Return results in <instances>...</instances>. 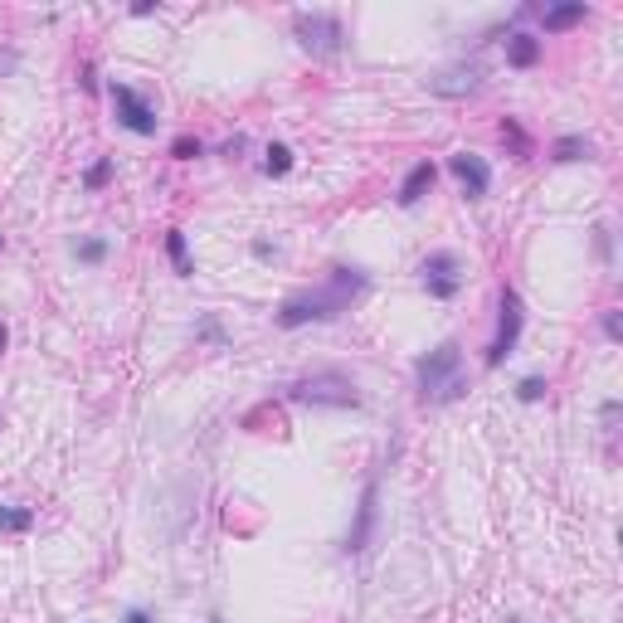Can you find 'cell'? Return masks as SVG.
I'll list each match as a JSON object with an SVG mask.
<instances>
[{"instance_id": "cell-1", "label": "cell", "mask_w": 623, "mask_h": 623, "mask_svg": "<svg viewBox=\"0 0 623 623\" xmlns=\"http://www.w3.org/2000/svg\"><path fill=\"white\" fill-rule=\"evenodd\" d=\"M361 293H366V273L361 268H331L327 283L293 293L273 312V322L283 331H297V327H307V322H336L341 312H351V302Z\"/></svg>"}, {"instance_id": "cell-2", "label": "cell", "mask_w": 623, "mask_h": 623, "mask_svg": "<svg viewBox=\"0 0 623 623\" xmlns=\"http://www.w3.org/2000/svg\"><path fill=\"white\" fill-rule=\"evenodd\" d=\"M414 380H419V400L424 404H448L463 395V346L443 341L434 351H424L414 361Z\"/></svg>"}, {"instance_id": "cell-3", "label": "cell", "mask_w": 623, "mask_h": 623, "mask_svg": "<svg viewBox=\"0 0 623 623\" xmlns=\"http://www.w3.org/2000/svg\"><path fill=\"white\" fill-rule=\"evenodd\" d=\"M288 395L302 404H331V409H356V404H361L356 380H346V375H336V370H317V375L297 380V385H288Z\"/></svg>"}, {"instance_id": "cell-4", "label": "cell", "mask_w": 623, "mask_h": 623, "mask_svg": "<svg viewBox=\"0 0 623 623\" xmlns=\"http://www.w3.org/2000/svg\"><path fill=\"white\" fill-rule=\"evenodd\" d=\"M293 35L312 59H331V54H341V44H346L341 20L327 15V10H302V15H293Z\"/></svg>"}, {"instance_id": "cell-5", "label": "cell", "mask_w": 623, "mask_h": 623, "mask_svg": "<svg viewBox=\"0 0 623 623\" xmlns=\"http://www.w3.org/2000/svg\"><path fill=\"white\" fill-rule=\"evenodd\" d=\"M521 327H526V302H521L516 288H502V297H497V336H492V346H487V370H497L516 351Z\"/></svg>"}, {"instance_id": "cell-6", "label": "cell", "mask_w": 623, "mask_h": 623, "mask_svg": "<svg viewBox=\"0 0 623 623\" xmlns=\"http://www.w3.org/2000/svg\"><path fill=\"white\" fill-rule=\"evenodd\" d=\"M108 98H112V112H117V122L132 132V137H156V108H151L147 98L137 93V88H127V83H112L108 88Z\"/></svg>"}, {"instance_id": "cell-7", "label": "cell", "mask_w": 623, "mask_h": 623, "mask_svg": "<svg viewBox=\"0 0 623 623\" xmlns=\"http://www.w3.org/2000/svg\"><path fill=\"white\" fill-rule=\"evenodd\" d=\"M419 273H424V288H429V297H439V302L458 297V288H463V263H458V254H448V249H439V254L424 258V263H419Z\"/></svg>"}, {"instance_id": "cell-8", "label": "cell", "mask_w": 623, "mask_h": 623, "mask_svg": "<svg viewBox=\"0 0 623 623\" xmlns=\"http://www.w3.org/2000/svg\"><path fill=\"white\" fill-rule=\"evenodd\" d=\"M448 171H453V181L463 185L468 200H482V195L492 190V166H487L482 156H473V151H453V156H448Z\"/></svg>"}, {"instance_id": "cell-9", "label": "cell", "mask_w": 623, "mask_h": 623, "mask_svg": "<svg viewBox=\"0 0 623 623\" xmlns=\"http://www.w3.org/2000/svg\"><path fill=\"white\" fill-rule=\"evenodd\" d=\"M477 88H482V69L477 64H453V69L429 78V93H439V98H468Z\"/></svg>"}, {"instance_id": "cell-10", "label": "cell", "mask_w": 623, "mask_h": 623, "mask_svg": "<svg viewBox=\"0 0 623 623\" xmlns=\"http://www.w3.org/2000/svg\"><path fill=\"white\" fill-rule=\"evenodd\" d=\"M434 181H439V166H434V161H414V166H409V176L400 181V195H395V200H400L404 210H414V205L434 190Z\"/></svg>"}, {"instance_id": "cell-11", "label": "cell", "mask_w": 623, "mask_h": 623, "mask_svg": "<svg viewBox=\"0 0 623 623\" xmlns=\"http://www.w3.org/2000/svg\"><path fill=\"white\" fill-rule=\"evenodd\" d=\"M375 502H380V487L370 482L366 492H361V512H356V526H351V536H346V550L351 555H361L370 546V531H375Z\"/></svg>"}, {"instance_id": "cell-12", "label": "cell", "mask_w": 623, "mask_h": 623, "mask_svg": "<svg viewBox=\"0 0 623 623\" xmlns=\"http://www.w3.org/2000/svg\"><path fill=\"white\" fill-rule=\"evenodd\" d=\"M585 20H589V5H585V0L541 10V30H546V35H555V30H570V25H585Z\"/></svg>"}, {"instance_id": "cell-13", "label": "cell", "mask_w": 623, "mask_h": 623, "mask_svg": "<svg viewBox=\"0 0 623 623\" xmlns=\"http://www.w3.org/2000/svg\"><path fill=\"white\" fill-rule=\"evenodd\" d=\"M541 59V39L536 35H512L507 39V64H516V69H531Z\"/></svg>"}, {"instance_id": "cell-14", "label": "cell", "mask_w": 623, "mask_h": 623, "mask_svg": "<svg viewBox=\"0 0 623 623\" xmlns=\"http://www.w3.org/2000/svg\"><path fill=\"white\" fill-rule=\"evenodd\" d=\"M550 156H555V161H589V156H594V142H589V137H560V142L550 147Z\"/></svg>"}, {"instance_id": "cell-15", "label": "cell", "mask_w": 623, "mask_h": 623, "mask_svg": "<svg viewBox=\"0 0 623 623\" xmlns=\"http://www.w3.org/2000/svg\"><path fill=\"white\" fill-rule=\"evenodd\" d=\"M166 254H171V263H176V273H181V278H190V273H195V263H190V249H185V234H181V229H171V234H166Z\"/></svg>"}, {"instance_id": "cell-16", "label": "cell", "mask_w": 623, "mask_h": 623, "mask_svg": "<svg viewBox=\"0 0 623 623\" xmlns=\"http://www.w3.org/2000/svg\"><path fill=\"white\" fill-rule=\"evenodd\" d=\"M293 171V151L283 147V142H273V147L263 151V176H288Z\"/></svg>"}, {"instance_id": "cell-17", "label": "cell", "mask_w": 623, "mask_h": 623, "mask_svg": "<svg viewBox=\"0 0 623 623\" xmlns=\"http://www.w3.org/2000/svg\"><path fill=\"white\" fill-rule=\"evenodd\" d=\"M30 526H35V512H30V507H15V502L0 507V531H30Z\"/></svg>"}, {"instance_id": "cell-18", "label": "cell", "mask_w": 623, "mask_h": 623, "mask_svg": "<svg viewBox=\"0 0 623 623\" xmlns=\"http://www.w3.org/2000/svg\"><path fill=\"white\" fill-rule=\"evenodd\" d=\"M516 400H521V404H536V400H546V380H541V375H526V380L516 385Z\"/></svg>"}, {"instance_id": "cell-19", "label": "cell", "mask_w": 623, "mask_h": 623, "mask_svg": "<svg viewBox=\"0 0 623 623\" xmlns=\"http://www.w3.org/2000/svg\"><path fill=\"white\" fill-rule=\"evenodd\" d=\"M74 254L83 263H103L108 258V239H83V244H74Z\"/></svg>"}, {"instance_id": "cell-20", "label": "cell", "mask_w": 623, "mask_h": 623, "mask_svg": "<svg viewBox=\"0 0 623 623\" xmlns=\"http://www.w3.org/2000/svg\"><path fill=\"white\" fill-rule=\"evenodd\" d=\"M171 156H176V161H195V156H205V147H200L195 137H176V142H171Z\"/></svg>"}, {"instance_id": "cell-21", "label": "cell", "mask_w": 623, "mask_h": 623, "mask_svg": "<svg viewBox=\"0 0 623 623\" xmlns=\"http://www.w3.org/2000/svg\"><path fill=\"white\" fill-rule=\"evenodd\" d=\"M108 181H112V161H98V166H88V176H83V185H88V190H103Z\"/></svg>"}, {"instance_id": "cell-22", "label": "cell", "mask_w": 623, "mask_h": 623, "mask_svg": "<svg viewBox=\"0 0 623 623\" xmlns=\"http://www.w3.org/2000/svg\"><path fill=\"white\" fill-rule=\"evenodd\" d=\"M502 142H512V147L521 151V156H526V151H531V142H526V137H521V127H516L512 117H507V122H502Z\"/></svg>"}, {"instance_id": "cell-23", "label": "cell", "mask_w": 623, "mask_h": 623, "mask_svg": "<svg viewBox=\"0 0 623 623\" xmlns=\"http://www.w3.org/2000/svg\"><path fill=\"white\" fill-rule=\"evenodd\" d=\"M604 331H609V341H619L623 327H619V312H604Z\"/></svg>"}, {"instance_id": "cell-24", "label": "cell", "mask_w": 623, "mask_h": 623, "mask_svg": "<svg viewBox=\"0 0 623 623\" xmlns=\"http://www.w3.org/2000/svg\"><path fill=\"white\" fill-rule=\"evenodd\" d=\"M127 623H151V614H147V609H132V614H127Z\"/></svg>"}, {"instance_id": "cell-25", "label": "cell", "mask_w": 623, "mask_h": 623, "mask_svg": "<svg viewBox=\"0 0 623 623\" xmlns=\"http://www.w3.org/2000/svg\"><path fill=\"white\" fill-rule=\"evenodd\" d=\"M5 346H10V331H5V322H0V351H5Z\"/></svg>"}, {"instance_id": "cell-26", "label": "cell", "mask_w": 623, "mask_h": 623, "mask_svg": "<svg viewBox=\"0 0 623 623\" xmlns=\"http://www.w3.org/2000/svg\"><path fill=\"white\" fill-rule=\"evenodd\" d=\"M0 249H5V239H0Z\"/></svg>"}]
</instances>
